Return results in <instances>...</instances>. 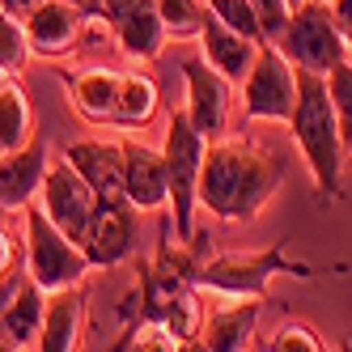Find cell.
Wrapping results in <instances>:
<instances>
[{
    "mask_svg": "<svg viewBox=\"0 0 352 352\" xmlns=\"http://www.w3.org/2000/svg\"><path fill=\"white\" fill-rule=\"evenodd\" d=\"M285 183V162L272 148H259L242 136L217 140L204 148L199 166V204L217 221H250L259 208L280 191Z\"/></svg>",
    "mask_w": 352,
    "mask_h": 352,
    "instance_id": "cell-1",
    "label": "cell"
},
{
    "mask_svg": "<svg viewBox=\"0 0 352 352\" xmlns=\"http://www.w3.org/2000/svg\"><path fill=\"white\" fill-rule=\"evenodd\" d=\"M289 128L297 148L306 153L314 183L327 199L340 195V170H344V140H340V115L331 107L327 94V77L322 72H306L297 68V102L289 115Z\"/></svg>",
    "mask_w": 352,
    "mask_h": 352,
    "instance_id": "cell-2",
    "label": "cell"
},
{
    "mask_svg": "<svg viewBox=\"0 0 352 352\" xmlns=\"http://www.w3.org/2000/svg\"><path fill=\"white\" fill-rule=\"evenodd\" d=\"M204 132L187 119V111L170 115V132L162 144L166 157V187H170V208H174V238L191 242L195 234V208H199V166H204Z\"/></svg>",
    "mask_w": 352,
    "mask_h": 352,
    "instance_id": "cell-3",
    "label": "cell"
},
{
    "mask_svg": "<svg viewBox=\"0 0 352 352\" xmlns=\"http://www.w3.org/2000/svg\"><path fill=\"white\" fill-rule=\"evenodd\" d=\"M89 267H94L89 255L43 212V204L38 208L26 204V272H30V280L52 293V289L81 285Z\"/></svg>",
    "mask_w": 352,
    "mask_h": 352,
    "instance_id": "cell-4",
    "label": "cell"
},
{
    "mask_svg": "<svg viewBox=\"0 0 352 352\" xmlns=\"http://www.w3.org/2000/svg\"><path fill=\"white\" fill-rule=\"evenodd\" d=\"M276 43H280V52H285V60L293 68H306V72L336 68L344 60V52H348L336 17H331V9H327L322 0H310V5L301 0V5H293L289 26Z\"/></svg>",
    "mask_w": 352,
    "mask_h": 352,
    "instance_id": "cell-5",
    "label": "cell"
},
{
    "mask_svg": "<svg viewBox=\"0 0 352 352\" xmlns=\"http://www.w3.org/2000/svg\"><path fill=\"white\" fill-rule=\"evenodd\" d=\"M306 276L301 263H289L285 250H263V255H217L208 263H199L195 272V285L199 289H212V293H225V297H259L263 285L272 276Z\"/></svg>",
    "mask_w": 352,
    "mask_h": 352,
    "instance_id": "cell-6",
    "label": "cell"
},
{
    "mask_svg": "<svg viewBox=\"0 0 352 352\" xmlns=\"http://www.w3.org/2000/svg\"><path fill=\"white\" fill-rule=\"evenodd\" d=\"M293 102H297V68L285 60L280 47L263 43L255 64L246 72V81H242L246 119H285L289 123Z\"/></svg>",
    "mask_w": 352,
    "mask_h": 352,
    "instance_id": "cell-7",
    "label": "cell"
},
{
    "mask_svg": "<svg viewBox=\"0 0 352 352\" xmlns=\"http://www.w3.org/2000/svg\"><path fill=\"white\" fill-rule=\"evenodd\" d=\"M38 195H43V212L52 217V221L60 225V230H64L72 242L81 246V234H85V225H89V217H94V208H98L94 187H89L81 174L60 157V162L47 166Z\"/></svg>",
    "mask_w": 352,
    "mask_h": 352,
    "instance_id": "cell-8",
    "label": "cell"
},
{
    "mask_svg": "<svg viewBox=\"0 0 352 352\" xmlns=\"http://www.w3.org/2000/svg\"><path fill=\"white\" fill-rule=\"evenodd\" d=\"M81 250L94 267H115L136 250V208L128 199H98L81 234Z\"/></svg>",
    "mask_w": 352,
    "mask_h": 352,
    "instance_id": "cell-9",
    "label": "cell"
},
{
    "mask_svg": "<svg viewBox=\"0 0 352 352\" xmlns=\"http://www.w3.org/2000/svg\"><path fill=\"white\" fill-rule=\"evenodd\" d=\"M34 56H64L77 47L81 30L89 26V13L72 0H38V5L21 17Z\"/></svg>",
    "mask_w": 352,
    "mask_h": 352,
    "instance_id": "cell-10",
    "label": "cell"
},
{
    "mask_svg": "<svg viewBox=\"0 0 352 352\" xmlns=\"http://www.w3.org/2000/svg\"><path fill=\"white\" fill-rule=\"evenodd\" d=\"M183 77H187V107H183L187 119L204 136H221L225 119H230V81L204 56L183 60Z\"/></svg>",
    "mask_w": 352,
    "mask_h": 352,
    "instance_id": "cell-11",
    "label": "cell"
},
{
    "mask_svg": "<svg viewBox=\"0 0 352 352\" xmlns=\"http://www.w3.org/2000/svg\"><path fill=\"white\" fill-rule=\"evenodd\" d=\"M64 162L94 187L98 199H128V195H123V144L81 140V144L64 148Z\"/></svg>",
    "mask_w": 352,
    "mask_h": 352,
    "instance_id": "cell-12",
    "label": "cell"
},
{
    "mask_svg": "<svg viewBox=\"0 0 352 352\" xmlns=\"http://www.w3.org/2000/svg\"><path fill=\"white\" fill-rule=\"evenodd\" d=\"M123 195L132 208H162L166 204V157L136 140H123Z\"/></svg>",
    "mask_w": 352,
    "mask_h": 352,
    "instance_id": "cell-13",
    "label": "cell"
},
{
    "mask_svg": "<svg viewBox=\"0 0 352 352\" xmlns=\"http://www.w3.org/2000/svg\"><path fill=\"white\" fill-rule=\"evenodd\" d=\"M47 174V144L34 136L30 144L0 153V208H26Z\"/></svg>",
    "mask_w": 352,
    "mask_h": 352,
    "instance_id": "cell-14",
    "label": "cell"
},
{
    "mask_svg": "<svg viewBox=\"0 0 352 352\" xmlns=\"http://www.w3.org/2000/svg\"><path fill=\"white\" fill-rule=\"evenodd\" d=\"M199 38H204V60H208L230 85L246 81V72H250V64H255L259 47H263V43H255V38H246V34L230 30V26H225V21H217L212 13H204Z\"/></svg>",
    "mask_w": 352,
    "mask_h": 352,
    "instance_id": "cell-15",
    "label": "cell"
},
{
    "mask_svg": "<svg viewBox=\"0 0 352 352\" xmlns=\"http://www.w3.org/2000/svg\"><path fill=\"white\" fill-rule=\"evenodd\" d=\"M81 318H85V293H81V285L52 289V293H47V306H43V327H38L34 348H43V352H68V348H77Z\"/></svg>",
    "mask_w": 352,
    "mask_h": 352,
    "instance_id": "cell-16",
    "label": "cell"
},
{
    "mask_svg": "<svg viewBox=\"0 0 352 352\" xmlns=\"http://www.w3.org/2000/svg\"><path fill=\"white\" fill-rule=\"evenodd\" d=\"M107 26L115 30L119 47L136 60H153L166 43V26H162V13H157V0H128Z\"/></svg>",
    "mask_w": 352,
    "mask_h": 352,
    "instance_id": "cell-17",
    "label": "cell"
},
{
    "mask_svg": "<svg viewBox=\"0 0 352 352\" xmlns=\"http://www.w3.org/2000/svg\"><path fill=\"white\" fill-rule=\"evenodd\" d=\"M259 297H234L230 306H217L208 314V322L199 327L195 344L208 348V352H234V348H246L250 344V331L259 322Z\"/></svg>",
    "mask_w": 352,
    "mask_h": 352,
    "instance_id": "cell-18",
    "label": "cell"
},
{
    "mask_svg": "<svg viewBox=\"0 0 352 352\" xmlns=\"http://www.w3.org/2000/svg\"><path fill=\"white\" fill-rule=\"evenodd\" d=\"M64 85L72 94V107L89 123H115V98H119V72L115 68H85L64 72Z\"/></svg>",
    "mask_w": 352,
    "mask_h": 352,
    "instance_id": "cell-19",
    "label": "cell"
},
{
    "mask_svg": "<svg viewBox=\"0 0 352 352\" xmlns=\"http://www.w3.org/2000/svg\"><path fill=\"white\" fill-rule=\"evenodd\" d=\"M43 306H47V289L26 280L21 293L0 310V340H5V348H34L38 327H43Z\"/></svg>",
    "mask_w": 352,
    "mask_h": 352,
    "instance_id": "cell-20",
    "label": "cell"
},
{
    "mask_svg": "<svg viewBox=\"0 0 352 352\" xmlns=\"http://www.w3.org/2000/svg\"><path fill=\"white\" fill-rule=\"evenodd\" d=\"M34 140V111L26 102L21 85L9 77L0 81V153H13V148Z\"/></svg>",
    "mask_w": 352,
    "mask_h": 352,
    "instance_id": "cell-21",
    "label": "cell"
},
{
    "mask_svg": "<svg viewBox=\"0 0 352 352\" xmlns=\"http://www.w3.org/2000/svg\"><path fill=\"white\" fill-rule=\"evenodd\" d=\"M157 115V85L144 72L119 77V98H115V123L119 128H144Z\"/></svg>",
    "mask_w": 352,
    "mask_h": 352,
    "instance_id": "cell-22",
    "label": "cell"
},
{
    "mask_svg": "<svg viewBox=\"0 0 352 352\" xmlns=\"http://www.w3.org/2000/svg\"><path fill=\"white\" fill-rule=\"evenodd\" d=\"M322 77H327L331 107H336V115H340V140H344V148H352V64L340 60L336 68H327Z\"/></svg>",
    "mask_w": 352,
    "mask_h": 352,
    "instance_id": "cell-23",
    "label": "cell"
},
{
    "mask_svg": "<svg viewBox=\"0 0 352 352\" xmlns=\"http://www.w3.org/2000/svg\"><path fill=\"white\" fill-rule=\"evenodd\" d=\"M30 60V38H26V26H21L17 17H9L0 9V72H9L17 77L21 68Z\"/></svg>",
    "mask_w": 352,
    "mask_h": 352,
    "instance_id": "cell-24",
    "label": "cell"
},
{
    "mask_svg": "<svg viewBox=\"0 0 352 352\" xmlns=\"http://www.w3.org/2000/svg\"><path fill=\"white\" fill-rule=\"evenodd\" d=\"M157 13H162V26H166V34H179V38H187V34H199V26H204V5L199 0H157Z\"/></svg>",
    "mask_w": 352,
    "mask_h": 352,
    "instance_id": "cell-25",
    "label": "cell"
},
{
    "mask_svg": "<svg viewBox=\"0 0 352 352\" xmlns=\"http://www.w3.org/2000/svg\"><path fill=\"white\" fill-rule=\"evenodd\" d=\"M208 13L217 21H225L230 30L263 43V30H259V17H255V9H250V0H208Z\"/></svg>",
    "mask_w": 352,
    "mask_h": 352,
    "instance_id": "cell-26",
    "label": "cell"
},
{
    "mask_svg": "<svg viewBox=\"0 0 352 352\" xmlns=\"http://www.w3.org/2000/svg\"><path fill=\"white\" fill-rule=\"evenodd\" d=\"M250 9H255V17H259L263 43H276V38H280L285 26H289V13H293L289 0H250Z\"/></svg>",
    "mask_w": 352,
    "mask_h": 352,
    "instance_id": "cell-27",
    "label": "cell"
},
{
    "mask_svg": "<svg viewBox=\"0 0 352 352\" xmlns=\"http://www.w3.org/2000/svg\"><path fill=\"white\" fill-rule=\"evenodd\" d=\"M272 348H276V352H301V348H306V352H318L322 344H318L314 331H306V327H285V331L272 340Z\"/></svg>",
    "mask_w": 352,
    "mask_h": 352,
    "instance_id": "cell-28",
    "label": "cell"
},
{
    "mask_svg": "<svg viewBox=\"0 0 352 352\" xmlns=\"http://www.w3.org/2000/svg\"><path fill=\"white\" fill-rule=\"evenodd\" d=\"M26 280H30V272H21V267H13V272L0 276V310H5L9 301L21 293V285H26Z\"/></svg>",
    "mask_w": 352,
    "mask_h": 352,
    "instance_id": "cell-29",
    "label": "cell"
},
{
    "mask_svg": "<svg viewBox=\"0 0 352 352\" xmlns=\"http://www.w3.org/2000/svg\"><path fill=\"white\" fill-rule=\"evenodd\" d=\"M17 255H21V250H17V234L0 225V276L17 267Z\"/></svg>",
    "mask_w": 352,
    "mask_h": 352,
    "instance_id": "cell-30",
    "label": "cell"
},
{
    "mask_svg": "<svg viewBox=\"0 0 352 352\" xmlns=\"http://www.w3.org/2000/svg\"><path fill=\"white\" fill-rule=\"evenodd\" d=\"M327 9H331L336 26H340V34H344V43L352 47V0H327Z\"/></svg>",
    "mask_w": 352,
    "mask_h": 352,
    "instance_id": "cell-31",
    "label": "cell"
},
{
    "mask_svg": "<svg viewBox=\"0 0 352 352\" xmlns=\"http://www.w3.org/2000/svg\"><path fill=\"white\" fill-rule=\"evenodd\" d=\"M34 5H38V0H0V9H5L9 17H17V21H21V17H26V13H30Z\"/></svg>",
    "mask_w": 352,
    "mask_h": 352,
    "instance_id": "cell-32",
    "label": "cell"
},
{
    "mask_svg": "<svg viewBox=\"0 0 352 352\" xmlns=\"http://www.w3.org/2000/svg\"><path fill=\"white\" fill-rule=\"evenodd\" d=\"M289 5H301V0H289Z\"/></svg>",
    "mask_w": 352,
    "mask_h": 352,
    "instance_id": "cell-33",
    "label": "cell"
},
{
    "mask_svg": "<svg viewBox=\"0 0 352 352\" xmlns=\"http://www.w3.org/2000/svg\"><path fill=\"white\" fill-rule=\"evenodd\" d=\"M5 212H9V208H0V217H5Z\"/></svg>",
    "mask_w": 352,
    "mask_h": 352,
    "instance_id": "cell-34",
    "label": "cell"
},
{
    "mask_svg": "<svg viewBox=\"0 0 352 352\" xmlns=\"http://www.w3.org/2000/svg\"><path fill=\"white\" fill-rule=\"evenodd\" d=\"M322 5H327V0H322Z\"/></svg>",
    "mask_w": 352,
    "mask_h": 352,
    "instance_id": "cell-35",
    "label": "cell"
}]
</instances>
